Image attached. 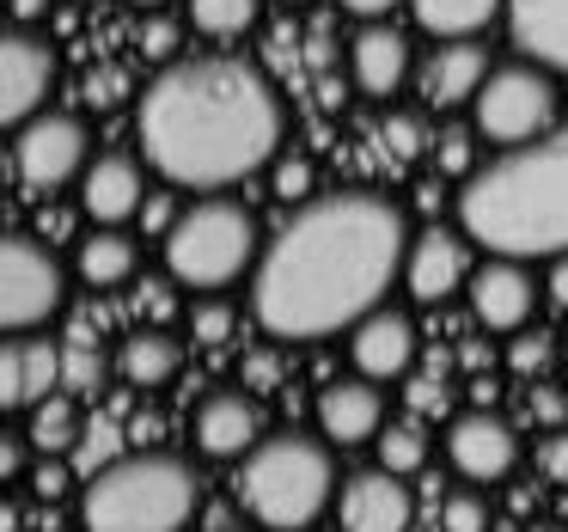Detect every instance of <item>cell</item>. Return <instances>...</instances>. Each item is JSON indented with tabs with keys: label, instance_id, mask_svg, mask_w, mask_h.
<instances>
[{
	"label": "cell",
	"instance_id": "2e32d148",
	"mask_svg": "<svg viewBox=\"0 0 568 532\" xmlns=\"http://www.w3.org/2000/svg\"><path fill=\"white\" fill-rule=\"evenodd\" d=\"M483 74H489V50L470 38H446L428 50V62L416 68V92L428 111H458V104L477 99Z\"/></svg>",
	"mask_w": 568,
	"mask_h": 532
},
{
	"label": "cell",
	"instance_id": "ffe728a7",
	"mask_svg": "<svg viewBox=\"0 0 568 532\" xmlns=\"http://www.w3.org/2000/svg\"><path fill=\"white\" fill-rule=\"evenodd\" d=\"M190 434H196V453H209V459H245L263 441V410L245 392H209L196 404Z\"/></svg>",
	"mask_w": 568,
	"mask_h": 532
},
{
	"label": "cell",
	"instance_id": "44dd1931",
	"mask_svg": "<svg viewBox=\"0 0 568 532\" xmlns=\"http://www.w3.org/2000/svg\"><path fill=\"white\" fill-rule=\"evenodd\" d=\"M318 429L336 446H367L385 429V392L373 380H331L318 392Z\"/></svg>",
	"mask_w": 568,
	"mask_h": 532
},
{
	"label": "cell",
	"instance_id": "277c9868",
	"mask_svg": "<svg viewBox=\"0 0 568 532\" xmlns=\"http://www.w3.org/2000/svg\"><path fill=\"white\" fill-rule=\"evenodd\" d=\"M239 508L257 520L263 532H306L318 526V514L336 502V459L331 441L312 434H263L245 459H239Z\"/></svg>",
	"mask_w": 568,
	"mask_h": 532
},
{
	"label": "cell",
	"instance_id": "7402d4cb",
	"mask_svg": "<svg viewBox=\"0 0 568 532\" xmlns=\"http://www.w3.org/2000/svg\"><path fill=\"white\" fill-rule=\"evenodd\" d=\"M507 38L526 62L568 74V0H507Z\"/></svg>",
	"mask_w": 568,
	"mask_h": 532
},
{
	"label": "cell",
	"instance_id": "7bdbcfd3",
	"mask_svg": "<svg viewBox=\"0 0 568 532\" xmlns=\"http://www.w3.org/2000/svg\"><path fill=\"white\" fill-rule=\"evenodd\" d=\"M544 294H550L556 307L568 312V251H562V258H550V275H544Z\"/></svg>",
	"mask_w": 568,
	"mask_h": 532
},
{
	"label": "cell",
	"instance_id": "ee69618b",
	"mask_svg": "<svg viewBox=\"0 0 568 532\" xmlns=\"http://www.w3.org/2000/svg\"><path fill=\"white\" fill-rule=\"evenodd\" d=\"M336 7H343V13H355V19H385L397 0H336Z\"/></svg>",
	"mask_w": 568,
	"mask_h": 532
},
{
	"label": "cell",
	"instance_id": "603a6c76",
	"mask_svg": "<svg viewBox=\"0 0 568 532\" xmlns=\"http://www.w3.org/2000/svg\"><path fill=\"white\" fill-rule=\"evenodd\" d=\"M135 263H141V251L123 227H99V233H87L74 245V270H80V282H92V288H123L129 275H135Z\"/></svg>",
	"mask_w": 568,
	"mask_h": 532
},
{
	"label": "cell",
	"instance_id": "4dcf8cb0",
	"mask_svg": "<svg viewBox=\"0 0 568 532\" xmlns=\"http://www.w3.org/2000/svg\"><path fill=\"white\" fill-rule=\"evenodd\" d=\"M385 148H392V160H416V153L428 148L422 117L416 111H392V117H385Z\"/></svg>",
	"mask_w": 568,
	"mask_h": 532
},
{
	"label": "cell",
	"instance_id": "f6af8a7d",
	"mask_svg": "<svg viewBox=\"0 0 568 532\" xmlns=\"http://www.w3.org/2000/svg\"><path fill=\"white\" fill-rule=\"evenodd\" d=\"M141 221H148V227H160V233H165V227H172L178 214H172V202H165V197H148V202H141Z\"/></svg>",
	"mask_w": 568,
	"mask_h": 532
},
{
	"label": "cell",
	"instance_id": "7dc6e473",
	"mask_svg": "<svg viewBox=\"0 0 568 532\" xmlns=\"http://www.w3.org/2000/svg\"><path fill=\"white\" fill-rule=\"evenodd\" d=\"M135 7H148V13H160V7H165V0H135Z\"/></svg>",
	"mask_w": 568,
	"mask_h": 532
},
{
	"label": "cell",
	"instance_id": "bcb514c9",
	"mask_svg": "<svg viewBox=\"0 0 568 532\" xmlns=\"http://www.w3.org/2000/svg\"><path fill=\"white\" fill-rule=\"evenodd\" d=\"M43 7H50V0H13V19H38Z\"/></svg>",
	"mask_w": 568,
	"mask_h": 532
},
{
	"label": "cell",
	"instance_id": "8992f818",
	"mask_svg": "<svg viewBox=\"0 0 568 532\" xmlns=\"http://www.w3.org/2000/svg\"><path fill=\"white\" fill-rule=\"evenodd\" d=\"M160 251H165L172 282L214 294V288H233L245 270H257L263 239H257V221H251L245 202L202 197V202H190V209L160 233Z\"/></svg>",
	"mask_w": 568,
	"mask_h": 532
},
{
	"label": "cell",
	"instance_id": "8d00e7d4",
	"mask_svg": "<svg viewBox=\"0 0 568 532\" xmlns=\"http://www.w3.org/2000/svg\"><path fill=\"white\" fill-rule=\"evenodd\" d=\"M526 410H531V416L544 422V429H562V422H568V398L556 392V385H531Z\"/></svg>",
	"mask_w": 568,
	"mask_h": 532
},
{
	"label": "cell",
	"instance_id": "484cf974",
	"mask_svg": "<svg viewBox=\"0 0 568 532\" xmlns=\"http://www.w3.org/2000/svg\"><path fill=\"white\" fill-rule=\"evenodd\" d=\"M31 446H38L43 459H62V453H74V441H80V410L68 404V398H43L38 410H31V434H26Z\"/></svg>",
	"mask_w": 568,
	"mask_h": 532
},
{
	"label": "cell",
	"instance_id": "74e56055",
	"mask_svg": "<svg viewBox=\"0 0 568 532\" xmlns=\"http://www.w3.org/2000/svg\"><path fill=\"white\" fill-rule=\"evenodd\" d=\"M538 471L550 483H568V429H550V441L538 446Z\"/></svg>",
	"mask_w": 568,
	"mask_h": 532
},
{
	"label": "cell",
	"instance_id": "9a60e30c",
	"mask_svg": "<svg viewBox=\"0 0 568 532\" xmlns=\"http://www.w3.org/2000/svg\"><path fill=\"white\" fill-rule=\"evenodd\" d=\"M348 74H355V87L367 92V99H397L404 80L416 74V50H409V38L397 26L367 19V26L355 31V43H348Z\"/></svg>",
	"mask_w": 568,
	"mask_h": 532
},
{
	"label": "cell",
	"instance_id": "cb8c5ba5",
	"mask_svg": "<svg viewBox=\"0 0 568 532\" xmlns=\"http://www.w3.org/2000/svg\"><path fill=\"white\" fill-rule=\"evenodd\" d=\"M178 368H184V349H178L172 331H135L123 343V380L141 385V392L178 380Z\"/></svg>",
	"mask_w": 568,
	"mask_h": 532
},
{
	"label": "cell",
	"instance_id": "83f0119b",
	"mask_svg": "<svg viewBox=\"0 0 568 532\" xmlns=\"http://www.w3.org/2000/svg\"><path fill=\"white\" fill-rule=\"evenodd\" d=\"M373 446H379V465L397 471V478L428 465V434H422V422H385V429L373 434Z\"/></svg>",
	"mask_w": 568,
	"mask_h": 532
},
{
	"label": "cell",
	"instance_id": "9c48e42d",
	"mask_svg": "<svg viewBox=\"0 0 568 532\" xmlns=\"http://www.w3.org/2000/svg\"><path fill=\"white\" fill-rule=\"evenodd\" d=\"M19 178L26 190H62V184H80L92 160V135L74 111H38L26 129H19Z\"/></svg>",
	"mask_w": 568,
	"mask_h": 532
},
{
	"label": "cell",
	"instance_id": "7a4b0ae2",
	"mask_svg": "<svg viewBox=\"0 0 568 532\" xmlns=\"http://www.w3.org/2000/svg\"><path fill=\"white\" fill-rule=\"evenodd\" d=\"M282 148V99L239 56L172 62L141 92V153L178 190H226Z\"/></svg>",
	"mask_w": 568,
	"mask_h": 532
},
{
	"label": "cell",
	"instance_id": "d6a6232c",
	"mask_svg": "<svg viewBox=\"0 0 568 532\" xmlns=\"http://www.w3.org/2000/svg\"><path fill=\"white\" fill-rule=\"evenodd\" d=\"M190 337H196V343H226V337H233V307H221V300H202L196 312H190Z\"/></svg>",
	"mask_w": 568,
	"mask_h": 532
},
{
	"label": "cell",
	"instance_id": "3957f363",
	"mask_svg": "<svg viewBox=\"0 0 568 532\" xmlns=\"http://www.w3.org/2000/svg\"><path fill=\"white\" fill-rule=\"evenodd\" d=\"M458 233L489 258H562L568 251V129L507 148L458 184Z\"/></svg>",
	"mask_w": 568,
	"mask_h": 532
},
{
	"label": "cell",
	"instance_id": "52a82bcc",
	"mask_svg": "<svg viewBox=\"0 0 568 532\" xmlns=\"http://www.w3.org/2000/svg\"><path fill=\"white\" fill-rule=\"evenodd\" d=\"M470 123H477V135L495 141V148H526V141L550 135V123H556L550 68H538V62L489 68L477 99H470Z\"/></svg>",
	"mask_w": 568,
	"mask_h": 532
},
{
	"label": "cell",
	"instance_id": "e0dca14e",
	"mask_svg": "<svg viewBox=\"0 0 568 532\" xmlns=\"http://www.w3.org/2000/svg\"><path fill=\"white\" fill-rule=\"evenodd\" d=\"M465 288H470V312H477L483 331H519L531 319V300H538L531 270L519 258H489L483 270L465 275Z\"/></svg>",
	"mask_w": 568,
	"mask_h": 532
},
{
	"label": "cell",
	"instance_id": "7c38bea8",
	"mask_svg": "<svg viewBox=\"0 0 568 532\" xmlns=\"http://www.w3.org/2000/svg\"><path fill=\"white\" fill-rule=\"evenodd\" d=\"M336 520H343V532H409L416 526V495L404 490L397 471L367 465V471H355V478H343Z\"/></svg>",
	"mask_w": 568,
	"mask_h": 532
},
{
	"label": "cell",
	"instance_id": "f546056e",
	"mask_svg": "<svg viewBox=\"0 0 568 532\" xmlns=\"http://www.w3.org/2000/svg\"><path fill=\"white\" fill-rule=\"evenodd\" d=\"M440 526L446 532H489V508H483L477 490H453L440 502Z\"/></svg>",
	"mask_w": 568,
	"mask_h": 532
},
{
	"label": "cell",
	"instance_id": "b9f144b4",
	"mask_svg": "<svg viewBox=\"0 0 568 532\" xmlns=\"http://www.w3.org/2000/svg\"><path fill=\"white\" fill-rule=\"evenodd\" d=\"M62 490H68V465H62V459H50V465H38V495H43V502H55Z\"/></svg>",
	"mask_w": 568,
	"mask_h": 532
},
{
	"label": "cell",
	"instance_id": "5bb4252c",
	"mask_svg": "<svg viewBox=\"0 0 568 532\" xmlns=\"http://www.w3.org/2000/svg\"><path fill=\"white\" fill-rule=\"evenodd\" d=\"M348 361H355V373L373 385L404 380V373L416 368V324L392 307H373L367 319L348 324Z\"/></svg>",
	"mask_w": 568,
	"mask_h": 532
},
{
	"label": "cell",
	"instance_id": "c3c4849f",
	"mask_svg": "<svg viewBox=\"0 0 568 532\" xmlns=\"http://www.w3.org/2000/svg\"><path fill=\"white\" fill-rule=\"evenodd\" d=\"M287 7H306V0H287Z\"/></svg>",
	"mask_w": 568,
	"mask_h": 532
},
{
	"label": "cell",
	"instance_id": "ab89813d",
	"mask_svg": "<svg viewBox=\"0 0 568 532\" xmlns=\"http://www.w3.org/2000/svg\"><path fill=\"white\" fill-rule=\"evenodd\" d=\"M141 50H148V56H172V50H178V26H165V19H153V26L141 31Z\"/></svg>",
	"mask_w": 568,
	"mask_h": 532
},
{
	"label": "cell",
	"instance_id": "5b68a950",
	"mask_svg": "<svg viewBox=\"0 0 568 532\" xmlns=\"http://www.w3.org/2000/svg\"><path fill=\"white\" fill-rule=\"evenodd\" d=\"M202 502V478L178 453H129L92 471L80 495L87 532H184Z\"/></svg>",
	"mask_w": 568,
	"mask_h": 532
},
{
	"label": "cell",
	"instance_id": "4fadbf2b",
	"mask_svg": "<svg viewBox=\"0 0 568 532\" xmlns=\"http://www.w3.org/2000/svg\"><path fill=\"white\" fill-rule=\"evenodd\" d=\"M465 245H470L465 233L422 227V233H409V245H404V270H397V282H404L422 307H440V300L458 294L465 275H470V251Z\"/></svg>",
	"mask_w": 568,
	"mask_h": 532
},
{
	"label": "cell",
	"instance_id": "d590c367",
	"mask_svg": "<svg viewBox=\"0 0 568 532\" xmlns=\"http://www.w3.org/2000/svg\"><path fill=\"white\" fill-rule=\"evenodd\" d=\"M62 380H68V385H99V380H104L99 349H92V343H74V355L62 361Z\"/></svg>",
	"mask_w": 568,
	"mask_h": 532
},
{
	"label": "cell",
	"instance_id": "e575fe53",
	"mask_svg": "<svg viewBox=\"0 0 568 532\" xmlns=\"http://www.w3.org/2000/svg\"><path fill=\"white\" fill-rule=\"evenodd\" d=\"M550 355H556V343H550L544 331L519 337V343L507 349V361H514V373H544V368H550Z\"/></svg>",
	"mask_w": 568,
	"mask_h": 532
},
{
	"label": "cell",
	"instance_id": "4316f807",
	"mask_svg": "<svg viewBox=\"0 0 568 532\" xmlns=\"http://www.w3.org/2000/svg\"><path fill=\"white\" fill-rule=\"evenodd\" d=\"M263 0H190V26L202 31V38H245L251 26H257Z\"/></svg>",
	"mask_w": 568,
	"mask_h": 532
},
{
	"label": "cell",
	"instance_id": "f35d334b",
	"mask_svg": "<svg viewBox=\"0 0 568 532\" xmlns=\"http://www.w3.org/2000/svg\"><path fill=\"white\" fill-rule=\"evenodd\" d=\"M409 404H416V410H434V416H440V410H446V380H440V373H422V380L409 385Z\"/></svg>",
	"mask_w": 568,
	"mask_h": 532
},
{
	"label": "cell",
	"instance_id": "60d3db41",
	"mask_svg": "<svg viewBox=\"0 0 568 532\" xmlns=\"http://www.w3.org/2000/svg\"><path fill=\"white\" fill-rule=\"evenodd\" d=\"M19 471H26V441H13V434H0V483H13Z\"/></svg>",
	"mask_w": 568,
	"mask_h": 532
},
{
	"label": "cell",
	"instance_id": "6da1fadb",
	"mask_svg": "<svg viewBox=\"0 0 568 532\" xmlns=\"http://www.w3.org/2000/svg\"><path fill=\"white\" fill-rule=\"evenodd\" d=\"M409 221L373 190L312 197L257 251L251 312L282 343H318L385 307V288L404 270Z\"/></svg>",
	"mask_w": 568,
	"mask_h": 532
},
{
	"label": "cell",
	"instance_id": "ba28073f",
	"mask_svg": "<svg viewBox=\"0 0 568 532\" xmlns=\"http://www.w3.org/2000/svg\"><path fill=\"white\" fill-rule=\"evenodd\" d=\"M62 294H68V275L43 239L0 233V337L38 331L43 319L62 312Z\"/></svg>",
	"mask_w": 568,
	"mask_h": 532
},
{
	"label": "cell",
	"instance_id": "f1b7e54d",
	"mask_svg": "<svg viewBox=\"0 0 568 532\" xmlns=\"http://www.w3.org/2000/svg\"><path fill=\"white\" fill-rule=\"evenodd\" d=\"M470 141H477V129H446V135H434V141H428L434 165H440L446 178H458V184H465V178L477 172V148H470Z\"/></svg>",
	"mask_w": 568,
	"mask_h": 532
},
{
	"label": "cell",
	"instance_id": "1f68e13d",
	"mask_svg": "<svg viewBox=\"0 0 568 532\" xmlns=\"http://www.w3.org/2000/svg\"><path fill=\"white\" fill-rule=\"evenodd\" d=\"M275 197L282 202H312V160H300V153H287V160H275Z\"/></svg>",
	"mask_w": 568,
	"mask_h": 532
},
{
	"label": "cell",
	"instance_id": "30bf717a",
	"mask_svg": "<svg viewBox=\"0 0 568 532\" xmlns=\"http://www.w3.org/2000/svg\"><path fill=\"white\" fill-rule=\"evenodd\" d=\"M55 87V50L31 31H0V129H26Z\"/></svg>",
	"mask_w": 568,
	"mask_h": 532
},
{
	"label": "cell",
	"instance_id": "d6986e66",
	"mask_svg": "<svg viewBox=\"0 0 568 532\" xmlns=\"http://www.w3.org/2000/svg\"><path fill=\"white\" fill-rule=\"evenodd\" d=\"M141 202H148V178H141L135 153H99V160H87V172H80V209L99 227L135 221Z\"/></svg>",
	"mask_w": 568,
	"mask_h": 532
},
{
	"label": "cell",
	"instance_id": "d4e9b609",
	"mask_svg": "<svg viewBox=\"0 0 568 532\" xmlns=\"http://www.w3.org/2000/svg\"><path fill=\"white\" fill-rule=\"evenodd\" d=\"M507 0H409V13L428 38H477L495 13H501Z\"/></svg>",
	"mask_w": 568,
	"mask_h": 532
},
{
	"label": "cell",
	"instance_id": "8fae6325",
	"mask_svg": "<svg viewBox=\"0 0 568 532\" xmlns=\"http://www.w3.org/2000/svg\"><path fill=\"white\" fill-rule=\"evenodd\" d=\"M446 459H453V471L470 483H501V478H514V465H519V434L507 429L495 410L477 404V410L446 422Z\"/></svg>",
	"mask_w": 568,
	"mask_h": 532
},
{
	"label": "cell",
	"instance_id": "836d02e7",
	"mask_svg": "<svg viewBox=\"0 0 568 532\" xmlns=\"http://www.w3.org/2000/svg\"><path fill=\"white\" fill-rule=\"evenodd\" d=\"M111 441H116L111 422H92V429H80V441H74V465H80V471H104V465H111Z\"/></svg>",
	"mask_w": 568,
	"mask_h": 532
},
{
	"label": "cell",
	"instance_id": "ac0fdd59",
	"mask_svg": "<svg viewBox=\"0 0 568 532\" xmlns=\"http://www.w3.org/2000/svg\"><path fill=\"white\" fill-rule=\"evenodd\" d=\"M62 385V349L19 331L0 343V410H38Z\"/></svg>",
	"mask_w": 568,
	"mask_h": 532
}]
</instances>
